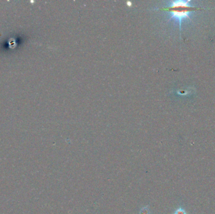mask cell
I'll use <instances>...</instances> for the list:
<instances>
[{
  "mask_svg": "<svg viewBox=\"0 0 215 214\" xmlns=\"http://www.w3.org/2000/svg\"><path fill=\"white\" fill-rule=\"evenodd\" d=\"M190 3V1H173L168 8V11L170 13L171 19H174L179 22L180 31L181 30L182 21L186 19L191 20L190 14L193 11L200 9V8L191 5Z\"/></svg>",
  "mask_w": 215,
  "mask_h": 214,
  "instance_id": "obj_1",
  "label": "cell"
},
{
  "mask_svg": "<svg viewBox=\"0 0 215 214\" xmlns=\"http://www.w3.org/2000/svg\"><path fill=\"white\" fill-rule=\"evenodd\" d=\"M140 214H150L149 206L146 205L142 207L140 210Z\"/></svg>",
  "mask_w": 215,
  "mask_h": 214,
  "instance_id": "obj_2",
  "label": "cell"
},
{
  "mask_svg": "<svg viewBox=\"0 0 215 214\" xmlns=\"http://www.w3.org/2000/svg\"><path fill=\"white\" fill-rule=\"evenodd\" d=\"M173 214H188V213L184 208L182 207H179L174 211Z\"/></svg>",
  "mask_w": 215,
  "mask_h": 214,
  "instance_id": "obj_3",
  "label": "cell"
}]
</instances>
